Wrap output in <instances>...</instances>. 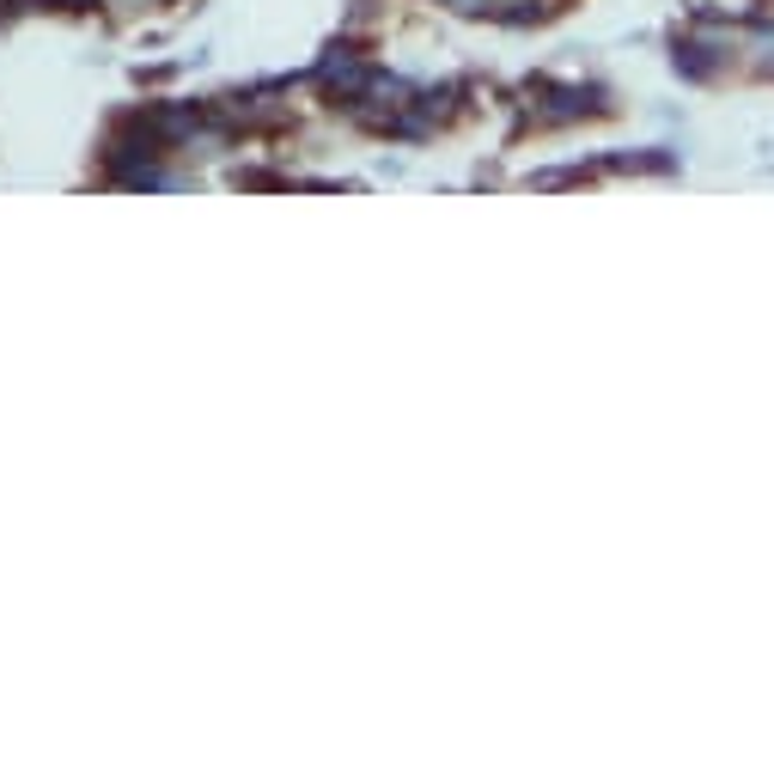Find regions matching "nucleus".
Segmentation results:
<instances>
[{
	"label": "nucleus",
	"instance_id": "obj_1",
	"mask_svg": "<svg viewBox=\"0 0 774 774\" xmlns=\"http://www.w3.org/2000/svg\"><path fill=\"white\" fill-rule=\"evenodd\" d=\"M451 7H458V13H482V7H488V0H451Z\"/></svg>",
	"mask_w": 774,
	"mask_h": 774
}]
</instances>
